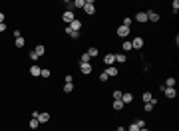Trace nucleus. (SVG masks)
Listing matches in <instances>:
<instances>
[{
    "label": "nucleus",
    "instance_id": "nucleus-1",
    "mask_svg": "<svg viewBox=\"0 0 179 131\" xmlns=\"http://www.w3.org/2000/svg\"><path fill=\"white\" fill-rule=\"evenodd\" d=\"M84 12H86V14H94V12H96V2H94V0H86V4H84Z\"/></svg>",
    "mask_w": 179,
    "mask_h": 131
},
{
    "label": "nucleus",
    "instance_id": "nucleus-2",
    "mask_svg": "<svg viewBox=\"0 0 179 131\" xmlns=\"http://www.w3.org/2000/svg\"><path fill=\"white\" fill-rule=\"evenodd\" d=\"M62 20H64V22H66L68 26H70V24H72L74 20H76V18H74V12H72V10H66V12L62 14Z\"/></svg>",
    "mask_w": 179,
    "mask_h": 131
},
{
    "label": "nucleus",
    "instance_id": "nucleus-3",
    "mask_svg": "<svg viewBox=\"0 0 179 131\" xmlns=\"http://www.w3.org/2000/svg\"><path fill=\"white\" fill-rule=\"evenodd\" d=\"M132 48H133V50H141V48H143V38L135 36V38L132 40Z\"/></svg>",
    "mask_w": 179,
    "mask_h": 131
},
{
    "label": "nucleus",
    "instance_id": "nucleus-4",
    "mask_svg": "<svg viewBox=\"0 0 179 131\" xmlns=\"http://www.w3.org/2000/svg\"><path fill=\"white\" fill-rule=\"evenodd\" d=\"M163 92H165V98L167 99H175V95H177L175 87H165V85H163Z\"/></svg>",
    "mask_w": 179,
    "mask_h": 131
},
{
    "label": "nucleus",
    "instance_id": "nucleus-5",
    "mask_svg": "<svg viewBox=\"0 0 179 131\" xmlns=\"http://www.w3.org/2000/svg\"><path fill=\"white\" fill-rule=\"evenodd\" d=\"M104 64L106 66H113L115 64V54H106V56H104Z\"/></svg>",
    "mask_w": 179,
    "mask_h": 131
},
{
    "label": "nucleus",
    "instance_id": "nucleus-6",
    "mask_svg": "<svg viewBox=\"0 0 179 131\" xmlns=\"http://www.w3.org/2000/svg\"><path fill=\"white\" fill-rule=\"evenodd\" d=\"M145 14H147V22H159V14L157 12L149 10V12H145Z\"/></svg>",
    "mask_w": 179,
    "mask_h": 131
},
{
    "label": "nucleus",
    "instance_id": "nucleus-7",
    "mask_svg": "<svg viewBox=\"0 0 179 131\" xmlns=\"http://www.w3.org/2000/svg\"><path fill=\"white\" fill-rule=\"evenodd\" d=\"M118 36H121V38H127V36H129V28H127V26H119V28H118Z\"/></svg>",
    "mask_w": 179,
    "mask_h": 131
},
{
    "label": "nucleus",
    "instance_id": "nucleus-8",
    "mask_svg": "<svg viewBox=\"0 0 179 131\" xmlns=\"http://www.w3.org/2000/svg\"><path fill=\"white\" fill-rule=\"evenodd\" d=\"M106 74H107V78H115V76H118V68L107 66V68H106Z\"/></svg>",
    "mask_w": 179,
    "mask_h": 131
},
{
    "label": "nucleus",
    "instance_id": "nucleus-9",
    "mask_svg": "<svg viewBox=\"0 0 179 131\" xmlns=\"http://www.w3.org/2000/svg\"><path fill=\"white\" fill-rule=\"evenodd\" d=\"M92 68H94L92 64H80V70H82V74H86V76L92 74Z\"/></svg>",
    "mask_w": 179,
    "mask_h": 131
},
{
    "label": "nucleus",
    "instance_id": "nucleus-10",
    "mask_svg": "<svg viewBox=\"0 0 179 131\" xmlns=\"http://www.w3.org/2000/svg\"><path fill=\"white\" fill-rule=\"evenodd\" d=\"M121 101H123V105H126V103H132V101H133V95L129 92H127V93H121Z\"/></svg>",
    "mask_w": 179,
    "mask_h": 131
},
{
    "label": "nucleus",
    "instance_id": "nucleus-11",
    "mask_svg": "<svg viewBox=\"0 0 179 131\" xmlns=\"http://www.w3.org/2000/svg\"><path fill=\"white\" fill-rule=\"evenodd\" d=\"M112 107L115 109V111H119V109H123V101H121V99H113Z\"/></svg>",
    "mask_w": 179,
    "mask_h": 131
},
{
    "label": "nucleus",
    "instance_id": "nucleus-12",
    "mask_svg": "<svg viewBox=\"0 0 179 131\" xmlns=\"http://www.w3.org/2000/svg\"><path fill=\"white\" fill-rule=\"evenodd\" d=\"M70 28H72L74 32H80V30H82V22H80V20H74L72 24H70Z\"/></svg>",
    "mask_w": 179,
    "mask_h": 131
},
{
    "label": "nucleus",
    "instance_id": "nucleus-13",
    "mask_svg": "<svg viewBox=\"0 0 179 131\" xmlns=\"http://www.w3.org/2000/svg\"><path fill=\"white\" fill-rule=\"evenodd\" d=\"M36 119H38L40 123H48V121H50V115H48V113H38Z\"/></svg>",
    "mask_w": 179,
    "mask_h": 131
},
{
    "label": "nucleus",
    "instance_id": "nucleus-14",
    "mask_svg": "<svg viewBox=\"0 0 179 131\" xmlns=\"http://www.w3.org/2000/svg\"><path fill=\"white\" fill-rule=\"evenodd\" d=\"M34 54H36V56H38V58H40V56H44V54H46V48H44V46H42V44H40V46H36V50H34Z\"/></svg>",
    "mask_w": 179,
    "mask_h": 131
},
{
    "label": "nucleus",
    "instance_id": "nucleus-15",
    "mask_svg": "<svg viewBox=\"0 0 179 131\" xmlns=\"http://www.w3.org/2000/svg\"><path fill=\"white\" fill-rule=\"evenodd\" d=\"M64 32H66L68 36H70V38H78V36H80V32H74V30H72L70 26H66V30H64Z\"/></svg>",
    "mask_w": 179,
    "mask_h": 131
},
{
    "label": "nucleus",
    "instance_id": "nucleus-16",
    "mask_svg": "<svg viewBox=\"0 0 179 131\" xmlns=\"http://www.w3.org/2000/svg\"><path fill=\"white\" fill-rule=\"evenodd\" d=\"M135 20L143 24V22H147V14H145V12H137V16H135Z\"/></svg>",
    "mask_w": 179,
    "mask_h": 131
},
{
    "label": "nucleus",
    "instance_id": "nucleus-17",
    "mask_svg": "<svg viewBox=\"0 0 179 131\" xmlns=\"http://www.w3.org/2000/svg\"><path fill=\"white\" fill-rule=\"evenodd\" d=\"M90 56H88V54H82V56H80V64H90Z\"/></svg>",
    "mask_w": 179,
    "mask_h": 131
},
{
    "label": "nucleus",
    "instance_id": "nucleus-18",
    "mask_svg": "<svg viewBox=\"0 0 179 131\" xmlns=\"http://www.w3.org/2000/svg\"><path fill=\"white\" fill-rule=\"evenodd\" d=\"M163 85H165V87H175V78H167Z\"/></svg>",
    "mask_w": 179,
    "mask_h": 131
},
{
    "label": "nucleus",
    "instance_id": "nucleus-19",
    "mask_svg": "<svg viewBox=\"0 0 179 131\" xmlns=\"http://www.w3.org/2000/svg\"><path fill=\"white\" fill-rule=\"evenodd\" d=\"M40 70H42V68H38V66H32V68H30V74L36 78V76H40Z\"/></svg>",
    "mask_w": 179,
    "mask_h": 131
},
{
    "label": "nucleus",
    "instance_id": "nucleus-20",
    "mask_svg": "<svg viewBox=\"0 0 179 131\" xmlns=\"http://www.w3.org/2000/svg\"><path fill=\"white\" fill-rule=\"evenodd\" d=\"M28 125H30V129H36V127H38V125H40V121H38V119H36V117H32V119H30V123H28Z\"/></svg>",
    "mask_w": 179,
    "mask_h": 131
},
{
    "label": "nucleus",
    "instance_id": "nucleus-21",
    "mask_svg": "<svg viewBox=\"0 0 179 131\" xmlns=\"http://www.w3.org/2000/svg\"><path fill=\"white\" fill-rule=\"evenodd\" d=\"M115 62L118 64H123L126 62V54H115Z\"/></svg>",
    "mask_w": 179,
    "mask_h": 131
},
{
    "label": "nucleus",
    "instance_id": "nucleus-22",
    "mask_svg": "<svg viewBox=\"0 0 179 131\" xmlns=\"http://www.w3.org/2000/svg\"><path fill=\"white\" fill-rule=\"evenodd\" d=\"M88 56H90V58H96V56H98V48H90V50H88Z\"/></svg>",
    "mask_w": 179,
    "mask_h": 131
},
{
    "label": "nucleus",
    "instance_id": "nucleus-23",
    "mask_svg": "<svg viewBox=\"0 0 179 131\" xmlns=\"http://www.w3.org/2000/svg\"><path fill=\"white\" fill-rule=\"evenodd\" d=\"M151 99H153L151 92H143V101H145V103H147V101H151Z\"/></svg>",
    "mask_w": 179,
    "mask_h": 131
},
{
    "label": "nucleus",
    "instance_id": "nucleus-24",
    "mask_svg": "<svg viewBox=\"0 0 179 131\" xmlns=\"http://www.w3.org/2000/svg\"><path fill=\"white\" fill-rule=\"evenodd\" d=\"M74 8H84V4H86V0H76V2H72Z\"/></svg>",
    "mask_w": 179,
    "mask_h": 131
},
{
    "label": "nucleus",
    "instance_id": "nucleus-25",
    "mask_svg": "<svg viewBox=\"0 0 179 131\" xmlns=\"http://www.w3.org/2000/svg\"><path fill=\"white\" fill-rule=\"evenodd\" d=\"M40 76H42V78H50V70H48V68H42V70H40Z\"/></svg>",
    "mask_w": 179,
    "mask_h": 131
},
{
    "label": "nucleus",
    "instance_id": "nucleus-26",
    "mask_svg": "<svg viewBox=\"0 0 179 131\" xmlns=\"http://www.w3.org/2000/svg\"><path fill=\"white\" fill-rule=\"evenodd\" d=\"M123 50H126V52L133 50V48H132V42H129V40H126V42H123Z\"/></svg>",
    "mask_w": 179,
    "mask_h": 131
},
{
    "label": "nucleus",
    "instance_id": "nucleus-27",
    "mask_svg": "<svg viewBox=\"0 0 179 131\" xmlns=\"http://www.w3.org/2000/svg\"><path fill=\"white\" fill-rule=\"evenodd\" d=\"M14 42H16V48H22V46H24V38H16Z\"/></svg>",
    "mask_w": 179,
    "mask_h": 131
},
{
    "label": "nucleus",
    "instance_id": "nucleus-28",
    "mask_svg": "<svg viewBox=\"0 0 179 131\" xmlns=\"http://www.w3.org/2000/svg\"><path fill=\"white\" fill-rule=\"evenodd\" d=\"M72 90H74V85H72V84H64V92H66V93H70Z\"/></svg>",
    "mask_w": 179,
    "mask_h": 131
},
{
    "label": "nucleus",
    "instance_id": "nucleus-29",
    "mask_svg": "<svg viewBox=\"0 0 179 131\" xmlns=\"http://www.w3.org/2000/svg\"><path fill=\"white\" fill-rule=\"evenodd\" d=\"M133 123L137 125L139 129H143V127H145V123H143V119H137V121H133Z\"/></svg>",
    "mask_w": 179,
    "mask_h": 131
},
{
    "label": "nucleus",
    "instance_id": "nucleus-30",
    "mask_svg": "<svg viewBox=\"0 0 179 131\" xmlns=\"http://www.w3.org/2000/svg\"><path fill=\"white\" fill-rule=\"evenodd\" d=\"M132 22H133L132 18H123V24H121V26H127V28H129V26H132Z\"/></svg>",
    "mask_w": 179,
    "mask_h": 131
},
{
    "label": "nucleus",
    "instance_id": "nucleus-31",
    "mask_svg": "<svg viewBox=\"0 0 179 131\" xmlns=\"http://www.w3.org/2000/svg\"><path fill=\"white\" fill-rule=\"evenodd\" d=\"M107 79H110V78H107V74H106V72L99 74V82H107Z\"/></svg>",
    "mask_w": 179,
    "mask_h": 131
},
{
    "label": "nucleus",
    "instance_id": "nucleus-32",
    "mask_svg": "<svg viewBox=\"0 0 179 131\" xmlns=\"http://www.w3.org/2000/svg\"><path fill=\"white\" fill-rule=\"evenodd\" d=\"M112 95H113V99H121V92H118V90H115Z\"/></svg>",
    "mask_w": 179,
    "mask_h": 131
},
{
    "label": "nucleus",
    "instance_id": "nucleus-33",
    "mask_svg": "<svg viewBox=\"0 0 179 131\" xmlns=\"http://www.w3.org/2000/svg\"><path fill=\"white\" fill-rule=\"evenodd\" d=\"M179 10V0H173V12H177Z\"/></svg>",
    "mask_w": 179,
    "mask_h": 131
},
{
    "label": "nucleus",
    "instance_id": "nucleus-34",
    "mask_svg": "<svg viewBox=\"0 0 179 131\" xmlns=\"http://www.w3.org/2000/svg\"><path fill=\"white\" fill-rule=\"evenodd\" d=\"M127 131H139V127H137V125H135V123H132V125H129V129H127Z\"/></svg>",
    "mask_w": 179,
    "mask_h": 131
},
{
    "label": "nucleus",
    "instance_id": "nucleus-35",
    "mask_svg": "<svg viewBox=\"0 0 179 131\" xmlns=\"http://www.w3.org/2000/svg\"><path fill=\"white\" fill-rule=\"evenodd\" d=\"M143 107H145V111H151V109H153V105H151V103H149V101H147V103H145V105H143Z\"/></svg>",
    "mask_w": 179,
    "mask_h": 131
},
{
    "label": "nucleus",
    "instance_id": "nucleus-36",
    "mask_svg": "<svg viewBox=\"0 0 179 131\" xmlns=\"http://www.w3.org/2000/svg\"><path fill=\"white\" fill-rule=\"evenodd\" d=\"M30 60H32V62H36V60H38V56H36L34 52H30Z\"/></svg>",
    "mask_w": 179,
    "mask_h": 131
},
{
    "label": "nucleus",
    "instance_id": "nucleus-37",
    "mask_svg": "<svg viewBox=\"0 0 179 131\" xmlns=\"http://www.w3.org/2000/svg\"><path fill=\"white\" fill-rule=\"evenodd\" d=\"M2 22H4V14L0 12V24H2Z\"/></svg>",
    "mask_w": 179,
    "mask_h": 131
},
{
    "label": "nucleus",
    "instance_id": "nucleus-38",
    "mask_svg": "<svg viewBox=\"0 0 179 131\" xmlns=\"http://www.w3.org/2000/svg\"><path fill=\"white\" fill-rule=\"evenodd\" d=\"M139 131H147V129H145V127H143V129H139Z\"/></svg>",
    "mask_w": 179,
    "mask_h": 131
}]
</instances>
